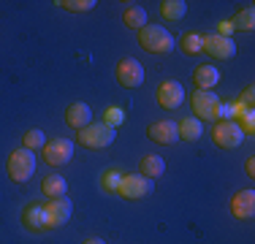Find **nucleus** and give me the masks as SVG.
<instances>
[{
  "label": "nucleus",
  "instance_id": "obj_1",
  "mask_svg": "<svg viewBox=\"0 0 255 244\" xmlns=\"http://www.w3.org/2000/svg\"><path fill=\"white\" fill-rule=\"evenodd\" d=\"M138 44L149 54H166L174 49V35L160 24H147V27L138 30Z\"/></svg>",
  "mask_w": 255,
  "mask_h": 244
},
{
  "label": "nucleus",
  "instance_id": "obj_2",
  "mask_svg": "<svg viewBox=\"0 0 255 244\" xmlns=\"http://www.w3.org/2000/svg\"><path fill=\"white\" fill-rule=\"evenodd\" d=\"M35 174V155L30 149H14L8 157V176L14 182H19V185H25L30 176Z\"/></svg>",
  "mask_w": 255,
  "mask_h": 244
},
{
  "label": "nucleus",
  "instance_id": "obj_3",
  "mask_svg": "<svg viewBox=\"0 0 255 244\" xmlns=\"http://www.w3.org/2000/svg\"><path fill=\"white\" fill-rule=\"evenodd\" d=\"M114 141V127L103 125V122H90L87 127L79 130V144L87 149H103Z\"/></svg>",
  "mask_w": 255,
  "mask_h": 244
},
{
  "label": "nucleus",
  "instance_id": "obj_4",
  "mask_svg": "<svg viewBox=\"0 0 255 244\" xmlns=\"http://www.w3.org/2000/svg\"><path fill=\"white\" fill-rule=\"evenodd\" d=\"M152 190H155V182L147 179V176H141V174H128V176H123V179H120V187H117V193L123 195L125 201L147 198Z\"/></svg>",
  "mask_w": 255,
  "mask_h": 244
},
{
  "label": "nucleus",
  "instance_id": "obj_5",
  "mask_svg": "<svg viewBox=\"0 0 255 244\" xmlns=\"http://www.w3.org/2000/svg\"><path fill=\"white\" fill-rule=\"evenodd\" d=\"M212 138H215V144L223 146V149H236V146L245 141V133H242L239 122L226 120V122H217V125H215Z\"/></svg>",
  "mask_w": 255,
  "mask_h": 244
},
{
  "label": "nucleus",
  "instance_id": "obj_6",
  "mask_svg": "<svg viewBox=\"0 0 255 244\" xmlns=\"http://www.w3.org/2000/svg\"><path fill=\"white\" fill-rule=\"evenodd\" d=\"M117 82L128 90H136L144 84V65L136 57H125L117 63Z\"/></svg>",
  "mask_w": 255,
  "mask_h": 244
},
{
  "label": "nucleus",
  "instance_id": "obj_7",
  "mask_svg": "<svg viewBox=\"0 0 255 244\" xmlns=\"http://www.w3.org/2000/svg\"><path fill=\"white\" fill-rule=\"evenodd\" d=\"M220 106L223 103L217 98V93H209V90L193 93V114H196V120H217Z\"/></svg>",
  "mask_w": 255,
  "mask_h": 244
},
{
  "label": "nucleus",
  "instance_id": "obj_8",
  "mask_svg": "<svg viewBox=\"0 0 255 244\" xmlns=\"http://www.w3.org/2000/svg\"><path fill=\"white\" fill-rule=\"evenodd\" d=\"M74 157V141L68 138H52L44 144V160L49 166H65Z\"/></svg>",
  "mask_w": 255,
  "mask_h": 244
},
{
  "label": "nucleus",
  "instance_id": "obj_9",
  "mask_svg": "<svg viewBox=\"0 0 255 244\" xmlns=\"http://www.w3.org/2000/svg\"><path fill=\"white\" fill-rule=\"evenodd\" d=\"M201 44H204V52L215 60H231L236 54V44L231 38H223V35L212 33V35H201Z\"/></svg>",
  "mask_w": 255,
  "mask_h": 244
},
{
  "label": "nucleus",
  "instance_id": "obj_10",
  "mask_svg": "<svg viewBox=\"0 0 255 244\" xmlns=\"http://www.w3.org/2000/svg\"><path fill=\"white\" fill-rule=\"evenodd\" d=\"M46 209V220H49V228H57V225H65L74 215V204L68 201V195L65 198H54L49 204L44 206Z\"/></svg>",
  "mask_w": 255,
  "mask_h": 244
},
{
  "label": "nucleus",
  "instance_id": "obj_11",
  "mask_svg": "<svg viewBox=\"0 0 255 244\" xmlns=\"http://www.w3.org/2000/svg\"><path fill=\"white\" fill-rule=\"evenodd\" d=\"M182 101H185V90H182L179 82H163L160 87H157V103H160L163 109L174 112V109L182 106Z\"/></svg>",
  "mask_w": 255,
  "mask_h": 244
},
{
  "label": "nucleus",
  "instance_id": "obj_12",
  "mask_svg": "<svg viewBox=\"0 0 255 244\" xmlns=\"http://www.w3.org/2000/svg\"><path fill=\"white\" fill-rule=\"evenodd\" d=\"M147 138L155 144H174V141H179V133H177V125L171 120H160V122H152L147 127Z\"/></svg>",
  "mask_w": 255,
  "mask_h": 244
},
{
  "label": "nucleus",
  "instance_id": "obj_13",
  "mask_svg": "<svg viewBox=\"0 0 255 244\" xmlns=\"http://www.w3.org/2000/svg\"><path fill=\"white\" fill-rule=\"evenodd\" d=\"M231 215L236 220H253L255 215V193L253 190H239L231 198Z\"/></svg>",
  "mask_w": 255,
  "mask_h": 244
},
{
  "label": "nucleus",
  "instance_id": "obj_14",
  "mask_svg": "<svg viewBox=\"0 0 255 244\" xmlns=\"http://www.w3.org/2000/svg\"><path fill=\"white\" fill-rule=\"evenodd\" d=\"M90 122H93V109L87 106V103H71L68 109H65V125L76 127V130H82V127H87Z\"/></svg>",
  "mask_w": 255,
  "mask_h": 244
},
{
  "label": "nucleus",
  "instance_id": "obj_15",
  "mask_svg": "<svg viewBox=\"0 0 255 244\" xmlns=\"http://www.w3.org/2000/svg\"><path fill=\"white\" fill-rule=\"evenodd\" d=\"M22 223H25L30 231H44V228H49V220H46L44 204H27L25 212H22Z\"/></svg>",
  "mask_w": 255,
  "mask_h": 244
},
{
  "label": "nucleus",
  "instance_id": "obj_16",
  "mask_svg": "<svg viewBox=\"0 0 255 244\" xmlns=\"http://www.w3.org/2000/svg\"><path fill=\"white\" fill-rule=\"evenodd\" d=\"M193 82H196L198 90H212L220 82V71H217L215 65H198V68L193 71Z\"/></svg>",
  "mask_w": 255,
  "mask_h": 244
},
{
  "label": "nucleus",
  "instance_id": "obj_17",
  "mask_svg": "<svg viewBox=\"0 0 255 244\" xmlns=\"http://www.w3.org/2000/svg\"><path fill=\"white\" fill-rule=\"evenodd\" d=\"M41 193H44L49 201H54V198H65V195H68V182H65L63 176H57V174L44 176V182H41Z\"/></svg>",
  "mask_w": 255,
  "mask_h": 244
},
{
  "label": "nucleus",
  "instance_id": "obj_18",
  "mask_svg": "<svg viewBox=\"0 0 255 244\" xmlns=\"http://www.w3.org/2000/svg\"><path fill=\"white\" fill-rule=\"evenodd\" d=\"M138 171H141V176H147V179H157V176H163V171H166V160H163L160 155H144L141 163H138Z\"/></svg>",
  "mask_w": 255,
  "mask_h": 244
},
{
  "label": "nucleus",
  "instance_id": "obj_19",
  "mask_svg": "<svg viewBox=\"0 0 255 244\" xmlns=\"http://www.w3.org/2000/svg\"><path fill=\"white\" fill-rule=\"evenodd\" d=\"M123 22L130 30H141V27H147V11L141 5H128L125 14H123Z\"/></svg>",
  "mask_w": 255,
  "mask_h": 244
},
{
  "label": "nucleus",
  "instance_id": "obj_20",
  "mask_svg": "<svg viewBox=\"0 0 255 244\" xmlns=\"http://www.w3.org/2000/svg\"><path fill=\"white\" fill-rule=\"evenodd\" d=\"M177 133H179V138H185V141H198V138H201V120L185 117L177 125Z\"/></svg>",
  "mask_w": 255,
  "mask_h": 244
},
{
  "label": "nucleus",
  "instance_id": "obj_21",
  "mask_svg": "<svg viewBox=\"0 0 255 244\" xmlns=\"http://www.w3.org/2000/svg\"><path fill=\"white\" fill-rule=\"evenodd\" d=\"M160 14L166 16V19H182V16L187 14V3L185 0H163L160 3Z\"/></svg>",
  "mask_w": 255,
  "mask_h": 244
},
{
  "label": "nucleus",
  "instance_id": "obj_22",
  "mask_svg": "<svg viewBox=\"0 0 255 244\" xmlns=\"http://www.w3.org/2000/svg\"><path fill=\"white\" fill-rule=\"evenodd\" d=\"M231 24H234V30H245V33L255 30V8H253V5H247L245 11H239V14H236V19L231 22Z\"/></svg>",
  "mask_w": 255,
  "mask_h": 244
},
{
  "label": "nucleus",
  "instance_id": "obj_23",
  "mask_svg": "<svg viewBox=\"0 0 255 244\" xmlns=\"http://www.w3.org/2000/svg\"><path fill=\"white\" fill-rule=\"evenodd\" d=\"M179 46H182V52L190 54V57L204 52V44H201V35H198V33H185V35H182V41H179Z\"/></svg>",
  "mask_w": 255,
  "mask_h": 244
},
{
  "label": "nucleus",
  "instance_id": "obj_24",
  "mask_svg": "<svg viewBox=\"0 0 255 244\" xmlns=\"http://www.w3.org/2000/svg\"><path fill=\"white\" fill-rule=\"evenodd\" d=\"M54 5H60L65 11H74V14H82V11H93L98 3L95 0H57Z\"/></svg>",
  "mask_w": 255,
  "mask_h": 244
},
{
  "label": "nucleus",
  "instance_id": "obj_25",
  "mask_svg": "<svg viewBox=\"0 0 255 244\" xmlns=\"http://www.w3.org/2000/svg\"><path fill=\"white\" fill-rule=\"evenodd\" d=\"M22 141H25V149H44V144H46V136H44V130H27L25 136H22Z\"/></svg>",
  "mask_w": 255,
  "mask_h": 244
},
{
  "label": "nucleus",
  "instance_id": "obj_26",
  "mask_svg": "<svg viewBox=\"0 0 255 244\" xmlns=\"http://www.w3.org/2000/svg\"><path fill=\"white\" fill-rule=\"evenodd\" d=\"M123 122H125V114H123V109H120V106H109L106 112H103V125L117 127V125H123Z\"/></svg>",
  "mask_w": 255,
  "mask_h": 244
},
{
  "label": "nucleus",
  "instance_id": "obj_27",
  "mask_svg": "<svg viewBox=\"0 0 255 244\" xmlns=\"http://www.w3.org/2000/svg\"><path fill=\"white\" fill-rule=\"evenodd\" d=\"M120 179H123V174H120V171H106V174H103V190L106 193H117V187H120Z\"/></svg>",
  "mask_w": 255,
  "mask_h": 244
},
{
  "label": "nucleus",
  "instance_id": "obj_28",
  "mask_svg": "<svg viewBox=\"0 0 255 244\" xmlns=\"http://www.w3.org/2000/svg\"><path fill=\"white\" fill-rule=\"evenodd\" d=\"M239 127H242V133H245V136H250V133L255 130V112H247L245 117L239 120Z\"/></svg>",
  "mask_w": 255,
  "mask_h": 244
},
{
  "label": "nucleus",
  "instance_id": "obj_29",
  "mask_svg": "<svg viewBox=\"0 0 255 244\" xmlns=\"http://www.w3.org/2000/svg\"><path fill=\"white\" fill-rule=\"evenodd\" d=\"M253 93H255L253 84L245 90V93H242V103H245V109H250V112H253V103H255V95H253Z\"/></svg>",
  "mask_w": 255,
  "mask_h": 244
},
{
  "label": "nucleus",
  "instance_id": "obj_30",
  "mask_svg": "<svg viewBox=\"0 0 255 244\" xmlns=\"http://www.w3.org/2000/svg\"><path fill=\"white\" fill-rule=\"evenodd\" d=\"M247 174H250V176H255V160H253V157L247 160Z\"/></svg>",
  "mask_w": 255,
  "mask_h": 244
},
{
  "label": "nucleus",
  "instance_id": "obj_31",
  "mask_svg": "<svg viewBox=\"0 0 255 244\" xmlns=\"http://www.w3.org/2000/svg\"><path fill=\"white\" fill-rule=\"evenodd\" d=\"M82 244H106V242H103V239H95V236H93V239H84Z\"/></svg>",
  "mask_w": 255,
  "mask_h": 244
}]
</instances>
